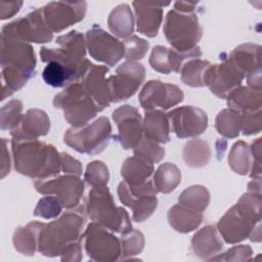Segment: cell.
Listing matches in <instances>:
<instances>
[{"mask_svg":"<svg viewBox=\"0 0 262 262\" xmlns=\"http://www.w3.org/2000/svg\"><path fill=\"white\" fill-rule=\"evenodd\" d=\"M35 70L36 56L29 43L1 37V100L23 88L35 76Z\"/></svg>","mask_w":262,"mask_h":262,"instance_id":"obj_1","label":"cell"},{"mask_svg":"<svg viewBox=\"0 0 262 262\" xmlns=\"http://www.w3.org/2000/svg\"><path fill=\"white\" fill-rule=\"evenodd\" d=\"M14 169L30 178L45 179L59 174L60 158L56 148L38 139L11 140Z\"/></svg>","mask_w":262,"mask_h":262,"instance_id":"obj_2","label":"cell"},{"mask_svg":"<svg viewBox=\"0 0 262 262\" xmlns=\"http://www.w3.org/2000/svg\"><path fill=\"white\" fill-rule=\"evenodd\" d=\"M85 224L84 207L70 210L50 223H44L38 237L37 251L46 257H57L74 242L82 241Z\"/></svg>","mask_w":262,"mask_h":262,"instance_id":"obj_3","label":"cell"},{"mask_svg":"<svg viewBox=\"0 0 262 262\" xmlns=\"http://www.w3.org/2000/svg\"><path fill=\"white\" fill-rule=\"evenodd\" d=\"M261 193H244L218 221L217 230L227 244H237L250 237L261 221Z\"/></svg>","mask_w":262,"mask_h":262,"instance_id":"obj_4","label":"cell"},{"mask_svg":"<svg viewBox=\"0 0 262 262\" xmlns=\"http://www.w3.org/2000/svg\"><path fill=\"white\" fill-rule=\"evenodd\" d=\"M86 213L92 222L113 232L124 234L133 229L127 211L122 207L116 206L114 198L106 185L92 187L89 191Z\"/></svg>","mask_w":262,"mask_h":262,"instance_id":"obj_5","label":"cell"},{"mask_svg":"<svg viewBox=\"0 0 262 262\" xmlns=\"http://www.w3.org/2000/svg\"><path fill=\"white\" fill-rule=\"evenodd\" d=\"M53 105L63 111L66 121L72 127H83L102 110L85 87L78 81L67 86L53 98Z\"/></svg>","mask_w":262,"mask_h":262,"instance_id":"obj_6","label":"cell"},{"mask_svg":"<svg viewBox=\"0 0 262 262\" xmlns=\"http://www.w3.org/2000/svg\"><path fill=\"white\" fill-rule=\"evenodd\" d=\"M164 35L173 49L186 52L198 47L203 29L194 12L184 13L175 9L169 10L163 28Z\"/></svg>","mask_w":262,"mask_h":262,"instance_id":"obj_7","label":"cell"},{"mask_svg":"<svg viewBox=\"0 0 262 262\" xmlns=\"http://www.w3.org/2000/svg\"><path fill=\"white\" fill-rule=\"evenodd\" d=\"M112 138V125L106 117H100L90 125L71 127L64 135L67 145L80 154L97 155L110 143Z\"/></svg>","mask_w":262,"mask_h":262,"instance_id":"obj_8","label":"cell"},{"mask_svg":"<svg viewBox=\"0 0 262 262\" xmlns=\"http://www.w3.org/2000/svg\"><path fill=\"white\" fill-rule=\"evenodd\" d=\"M55 42L59 47L41 48V60L46 63L49 61H57L78 71L81 77L88 62V59L85 58L86 41L83 34L74 30L57 37Z\"/></svg>","mask_w":262,"mask_h":262,"instance_id":"obj_9","label":"cell"},{"mask_svg":"<svg viewBox=\"0 0 262 262\" xmlns=\"http://www.w3.org/2000/svg\"><path fill=\"white\" fill-rule=\"evenodd\" d=\"M38 192L45 195H54L66 209L76 208L84 193V182L79 176L64 174L54 177L37 179L34 182Z\"/></svg>","mask_w":262,"mask_h":262,"instance_id":"obj_10","label":"cell"},{"mask_svg":"<svg viewBox=\"0 0 262 262\" xmlns=\"http://www.w3.org/2000/svg\"><path fill=\"white\" fill-rule=\"evenodd\" d=\"M1 37L16 39L27 43H46L52 40L53 33L45 23L42 8H38L26 16L3 26Z\"/></svg>","mask_w":262,"mask_h":262,"instance_id":"obj_11","label":"cell"},{"mask_svg":"<svg viewBox=\"0 0 262 262\" xmlns=\"http://www.w3.org/2000/svg\"><path fill=\"white\" fill-rule=\"evenodd\" d=\"M113 231L91 222L83 233L84 247L91 260L99 262H112L120 259L121 243Z\"/></svg>","mask_w":262,"mask_h":262,"instance_id":"obj_12","label":"cell"},{"mask_svg":"<svg viewBox=\"0 0 262 262\" xmlns=\"http://www.w3.org/2000/svg\"><path fill=\"white\" fill-rule=\"evenodd\" d=\"M144 77L143 64L131 60H126L120 64L116 74L108 77L112 102H120L133 96L142 84Z\"/></svg>","mask_w":262,"mask_h":262,"instance_id":"obj_13","label":"cell"},{"mask_svg":"<svg viewBox=\"0 0 262 262\" xmlns=\"http://www.w3.org/2000/svg\"><path fill=\"white\" fill-rule=\"evenodd\" d=\"M85 41L90 56L108 67H114L124 56V43L97 26L86 32Z\"/></svg>","mask_w":262,"mask_h":262,"instance_id":"obj_14","label":"cell"},{"mask_svg":"<svg viewBox=\"0 0 262 262\" xmlns=\"http://www.w3.org/2000/svg\"><path fill=\"white\" fill-rule=\"evenodd\" d=\"M167 116L170 129L178 138L196 137L208 127L207 114L196 106H179L170 111Z\"/></svg>","mask_w":262,"mask_h":262,"instance_id":"obj_15","label":"cell"},{"mask_svg":"<svg viewBox=\"0 0 262 262\" xmlns=\"http://www.w3.org/2000/svg\"><path fill=\"white\" fill-rule=\"evenodd\" d=\"M85 1H52L42 7L45 23L52 33H59L76 23L81 21L86 13Z\"/></svg>","mask_w":262,"mask_h":262,"instance_id":"obj_16","label":"cell"},{"mask_svg":"<svg viewBox=\"0 0 262 262\" xmlns=\"http://www.w3.org/2000/svg\"><path fill=\"white\" fill-rule=\"evenodd\" d=\"M184 98L183 91L176 85L163 83L159 80H150L142 87L138 100L145 111L156 107L169 110L180 103Z\"/></svg>","mask_w":262,"mask_h":262,"instance_id":"obj_17","label":"cell"},{"mask_svg":"<svg viewBox=\"0 0 262 262\" xmlns=\"http://www.w3.org/2000/svg\"><path fill=\"white\" fill-rule=\"evenodd\" d=\"M246 75L226 57L218 64H211L205 77V86L219 98H226L234 88L241 86Z\"/></svg>","mask_w":262,"mask_h":262,"instance_id":"obj_18","label":"cell"},{"mask_svg":"<svg viewBox=\"0 0 262 262\" xmlns=\"http://www.w3.org/2000/svg\"><path fill=\"white\" fill-rule=\"evenodd\" d=\"M113 120L118 127V140L124 149L134 148L142 138V119L132 105L125 104L113 113Z\"/></svg>","mask_w":262,"mask_h":262,"instance_id":"obj_19","label":"cell"},{"mask_svg":"<svg viewBox=\"0 0 262 262\" xmlns=\"http://www.w3.org/2000/svg\"><path fill=\"white\" fill-rule=\"evenodd\" d=\"M107 73L108 69L105 66H96L88 60L79 79V82L85 87L101 110L110 106L112 103L108 78H106Z\"/></svg>","mask_w":262,"mask_h":262,"instance_id":"obj_20","label":"cell"},{"mask_svg":"<svg viewBox=\"0 0 262 262\" xmlns=\"http://www.w3.org/2000/svg\"><path fill=\"white\" fill-rule=\"evenodd\" d=\"M50 129V120L47 114L39 108L28 110L20 123L10 131L12 139L33 140L45 136Z\"/></svg>","mask_w":262,"mask_h":262,"instance_id":"obj_21","label":"cell"},{"mask_svg":"<svg viewBox=\"0 0 262 262\" xmlns=\"http://www.w3.org/2000/svg\"><path fill=\"white\" fill-rule=\"evenodd\" d=\"M137 31L144 36L154 38L158 35L163 20V7L166 4H150L134 1L133 3Z\"/></svg>","mask_w":262,"mask_h":262,"instance_id":"obj_22","label":"cell"},{"mask_svg":"<svg viewBox=\"0 0 262 262\" xmlns=\"http://www.w3.org/2000/svg\"><path fill=\"white\" fill-rule=\"evenodd\" d=\"M118 195L121 203L132 210V216L135 222H143L149 218L158 207L157 195L133 196L125 181L119 184Z\"/></svg>","mask_w":262,"mask_h":262,"instance_id":"obj_23","label":"cell"},{"mask_svg":"<svg viewBox=\"0 0 262 262\" xmlns=\"http://www.w3.org/2000/svg\"><path fill=\"white\" fill-rule=\"evenodd\" d=\"M191 248L199 258L210 260L219 254L223 248V244L215 226L207 225L193 234L191 238Z\"/></svg>","mask_w":262,"mask_h":262,"instance_id":"obj_24","label":"cell"},{"mask_svg":"<svg viewBox=\"0 0 262 262\" xmlns=\"http://www.w3.org/2000/svg\"><path fill=\"white\" fill-rule=\"evenodd\" d=\"M145 137L159 143H167L170 140V123L167 114L161 110L145 111L142 122Z\"/></svg>","mask_w":262,"mask_h":262,"instance_id":"obj_25","label":"cell"},{"mask_svg":"<svg viewBox=\"0 0 262 262\" xmlns=\"http://www.w3.org/2000/svg\"><path fill=\"white\" fill-rule=\"evenodd\" d=\"M225 99L229 108L239 113L259 111L262 106L261 91H256L246 86L234 88L227 94Z\"/></svg>","mask_w":262,"mask_h":262,"instance_id":"obj_26","label":"cell"},{"mask_svg":"<svg viewBox=\"0 0 262 262\" xmlns=\"http://www.w3.org/2000/svg\"><path fill=\"white\" fill-rule=\"evenodd\" d=\"M168 221L171 227L176 231L188 233L201 225L203 214L180 204H176L168 211Z\"/></svg>","mask_w":262,"mask_h":262,"instance_id":"obj_27","label":"cell"},{"mask_svg":"<svg viewBox=\"0 0 262 262\" xmlns=\"http://www.w3.org/2000/svg\"><path fill=\"white\" fill-rule=\"evenodd\" d=\"M43 224L42 222L32 221L25 226L17 227L12 236L14 249L27 256L34 255L38 248L39 232Z\"/></svg>","mask_w":262,"mask_h":262,"instance_id":"obj_28","label":"cell"},{"mask_svg":"<svg viewBox=\"0 0 262 262\" xmlns=\"http://www.w3.org/2000/svg\"><path fill=\"white\" fill-rule=\"evenodd\" d=\"M246 76L260 67V46L246 43L234 48L226 57Z\"/></svg>","mask_w":262,"mask_h":262,"instance_id":"obj_29","label":"cell"},{"mask_svg":"<svg viewBox=\"0 0 262 262\" xmlns=\"http://www.w3.org/2000/svg\"><path fill=\"white\" fill-rule=\"evenodd\" d=\"M154 165L136 156L127 158L121 168V176L129 185H138L148 180L154 173Z\"/></svg>","mask_w":262,"mask_h":262,"instance_id":"obj_30","label":"cell"},{"mask_svg":"<svg viewBox=\"0 0 262 262\" xmlns=\"http://www.w3.org/2000/svg\"><path fill=\"white\" fill-rule=\"evenodd\" d=\"M110 31L119 38H128L134 31V18L130 6L126 3L116 6L107 18Z\"/></svg>","mask_w":262,"mask_h":262,"instance_id":"obj_31","label":"cell"},{"mask_svg":"<svg viewBox=\"0 0 262 262\" xmlns=\"http://www.w3.org/2000/svg\"><path fill=\"white\" fill-rule=\"evenodd\" d=\"M42 78L47 85L61 88L67 87L74 82H78L80 74L78 71L57 61H49L42 72Z\"/></svg>","mask_w":262,"mask_h":262,"instance_id":"obj_32","label":"cell"},{"mask_svg":"<svg viewBox=\"0 0 262 262\" xmlns=\"http://www.w3.org/2000/svg\"><path fill=\"white\" fill-rule=\"evenodd\" d=\"M181 182V171L173 163H164L154 173L152 183L158 192L169 193Z\"/></svg>","mask_w":262,"mask_h":262,"instance_id":"obj_33","label":"cell"},{"mask_svg":"<svg viewBox=\"0 0 262 262\" xmlns=\"http://www.w3.org/2000/svg\"><path fill=\"white\" fill-rule=\"evenodd\" d=\"M183 160L188 167L202 168L206 166L211 158V149L208 142L203 139H191L183 148Z\"/></svg>","mask_w":262,"mask_h":262,"instance_id":"obj_34","label":"cell"},{"mask_svg":"<svg viewBox=\"0 0 262 262\" xmlns=\"http://www.w3.org/2000/svg\"><path fill=\"white\" fill-rule=\"evenodd\" d=\"M211 64L209 60L201 58L188 59L180 70L181 81L190 87L205 86L206 72Z\"/></svg>","mask_w":262,"mask_h":262,"instance_id":"obj_35","label":"cell"},{"mask_svg":"<svg viewBox=\"0 0 262 262\" xmlns=\"http://www.w3.org/2000/svg\"><path fill=\"white\" fill-rule=\"evenodd\" d=\"M242 126V113L231 108L222 110L216 117L215 128L220 135L226 138L238 136Z\"/></svg>","mask_w":262,"mask_h":262,"instance_id":"obj_36","label":"cell"},{"mask_svg":"<svg viewBox=\"0 0 262 262\" xmlns=\"http://www.w3.org/2000/svg\"><path fill=\"white\" fill-rule=\"evenodd\" d=\"M180 205L203 213L210 203V192L203 185H191L185 188L179 195Z\"/></svg>","mask_w":262,"mask_h":262,"instance_id":"obj_37","label":"cell"},{"mask_svg":"<svg viewBox=\"0 0 262 262\" xmlns=\"http://www.w3.org/2000/svg\"><path fill=\"white\" fill-rule=\"evenodd\" d=\"M252 162L250 146L243 140L236 141L229 151V167L239 175H247L251 170Z\"/></svg>","mask_w":262,"mask_h":262,"instance_id":"obj_38","label":"cell"},{"mask_svg":"<svg viewBox=\"0 0 262 262\" xmlns=\"http://www.w3.org/2000/svg\"><path fill=\"white\" fill-rule=\"evenodd\" d=\"M121 243V260L130 259L140 254L144 248V235L137 229L122 234Z\"/></svg>","mask_w":262,"mask_h":262,"instance_id":"obj_39","label":"cell"},{"mask_svg":"<svg viewBox=\"0 0 262 262\" xmlns=\"http://www.w3.org/2000/svg\"><path fill=\"white\" fill-rule=\"evenodd\" d=\"M134 156L151 164L159 163L165 156V148L160 145L159 142L151 140L144 135L133 148Z\"/></svg>","mask_w":262,"mask_h":262,"instance_id":"obj_40","label":"cell"},{"mask_svg":"<svg viewBox=\"0 0 262 262\" xmlns=\"http://www.w3.org/2000/svg\"><path fill=\"white\" fill-rule=\"evenodd\" d=\"M23 103L20 100L12 99L1 107L0 111V125L1 130H12L19 123L23 118Z\"/></svg>","mask_w":262,"mask_h":262,"instance_id":"obj_41","label":"cell"},{"mask_svg":"<svg viewBox=\"0 0 262 262\" xmlns=\"http://www.w3.org/2000/svg\"><path fill=\"white\" fill-rule=\"evenodd\" d=\"M110 179V172L106 165L101 161L90 162L84 174V180L92 187L105 186Z\"/></svg>","mask_w":262,"mask_h":262,"instance_id":"obj_42","label":"cell"},{"mask_svg":"<svg viewBox=\"0 0 262 262\" xmlns=\"http://www.w3.org/2000/svg\"><path fill=\"white\" fill-rule=\"evenodd\" d=\"M123 43L125 47L124 57L131 61L142 59L149 48V43L146 40L135 35H131L130 37L126 38Z\"/></svg>","mask_w":262,"mask_h":262,"instance_id":"obj_43","label":"cell"},{"mask_svg":"<svg viewBox=\"0 0 262 262\" xmlns=\"http://www.w3.org/2000/svg\"><path fill=\"white\" fill-rule=\"evenodd\" d=\"M148 62H149V66L159 73L166 74V75L172 73V69L170 64L169 48L165 46H162V45L155 46L150 52Z\"/></svg>","mask_w":262,"mask_h":262,"instance_id":"obj_44","label":"cell"},{"mask_svg":"<svg viewBox=\"0 0 262 262\" xmlns=\"http://www.w3.org/2000/svg\"><path fill=\"white\" fill-rule=\"evenodd\" d=\"M62 211V206L54 195H46L39 200L34 215L44 219H51L59 216Z\"/></svg>","mask_w":262,"mask_h":262,"instance_id":"obj_45","label":"cell"},{"mask_svg":"<svg viewBox=\"0 0 262 262\" xmlns=\"http://www.w3.org/2000/svg\"><path fill=\"white\" fill-rule=\"evenodd\" d=\"M253 251L248 245H239L230 248L223 255H216L209 261H249L251 260Z\"/></svg>","mask_w":262,"mask_h":262,"instance_id":"obj_46","label":"cell"},{"mask_svg":"<svg viewBox=\"0 0 262 262\" xmlns=\"http://www.w3.org/2000/svg\"><path fill=\"white\" fill-rule=\"evenodd\" d=\"M241 131L244 135L257 134L261 131V110L242 113Z\"/></svg>","mask_w":262,"mask_h":262,"instance_id":"obj_47","label":"cell"},{"mask_svg":"<svg viewBox=\"0 0 262 262\" xmlns=\"http://www.w3.org/2000/svg\"><path fill=\"white\" fill-rule=\"evenodd\" d=\"M59 158L60 169L64 174H71L76 176H80L82 174V165L78 160H76L75 158L71 157L69 154L66 152H60Z\"/></svg>","mask_w":262,"mask_h":262,"instance_id":"obj_48","label":"cell"},{"mask_svg":"<svg viewBox=\"0 0 262 262\" xmlns=\"http://www.w3.org/2000/svg\"><path fill=\"white\" fill-rule=\"evenodd\" d=\"M252 155V167L250 176L252 178H261V138H257L250 146Z\"/></svg>","mask_w":262,"mask_h":262,"instance_id":"obj_49","label":"cell"},{"mask_svg":"<svg viewBox=\"0 0 262 262\" xmlns=\"http://www.w3.org/2000/svg\"><path fill=\"white\" fill-rule=\"evenodd\" d=\"M82 258H83V255H82L81 241L74 242L71 245H69L60 255L61 261H66V262H79L82 260Z\"/></svg>","mask_w":262,"mask_h":262,"instance_id":"obj_50","label":"cell"},{"mask_svg":"<svg viewBox=\"0 0 262 262\" xmlns=\"http://www.w3.org/2000/svg\"><path fill=\"white\" fill-rule=\"evenodd\" d=\"M23 5V1H1L0 2V18L6 19L12 17L15 13H17Z\"/></svg>","mask_w":262,"mask_h":262,"instance_id":"obj_51","label":"cell"},{"mask_svg":"<svg viewBox=\"0 0 262 262\" xmlns=\"http://www.w3.org/2000/svg\"><path fill=\"white\" fill-rule=\"evenodd\" d=\"M2 158H1V178H4L10 171V156L7 149V140L2 138Z\"/></svg>","mask_w":262,"mask_h":262,"instance_id":"obj_52","label":"cell"},{"mask_svg":"<svg viewBox=\"0 0 262 262\" xmlns=\"http://www.w3.org/2000/svg\"><path fill=\"white\" fill-rule=\"evenodd\" d=\"M247 81H248V87L256 90L261 91L262 90V82H261V68H258L247 75Z\"/></svg>","mask_w":262,"mask_h":262,"instance_id":"obj_53","label":"cell"},{"mask_svg":"<svg viewBox=\"0 0 262 262\" xmlns=\"http://www.w3.org/2000/svg\"><path fill=\"white\" fill-rule=\"evenodd\" d=\"M198 5L196 2H184V1H177L174 3V9L179 12L190 13L193 12L195 6Z\"/></svg>","mask_w":262,"mask_h":262,"instance_id":"obj_54","label":"cell"},{"mask_svg":"<svg viewBox=\"0 0 262 262\" xmlns=\"http://www.w3.org/2000/svg\"><path fill=\"white\" fill-rule=\"evenodd\" d=\"M260 188H261V178H253L252 181H250L248 184L249 191L260 193Z\"/></svg>","mask_w":262,"mask_h":262,"instance_id":"obj_55","label":"cell"}]
</instances>
